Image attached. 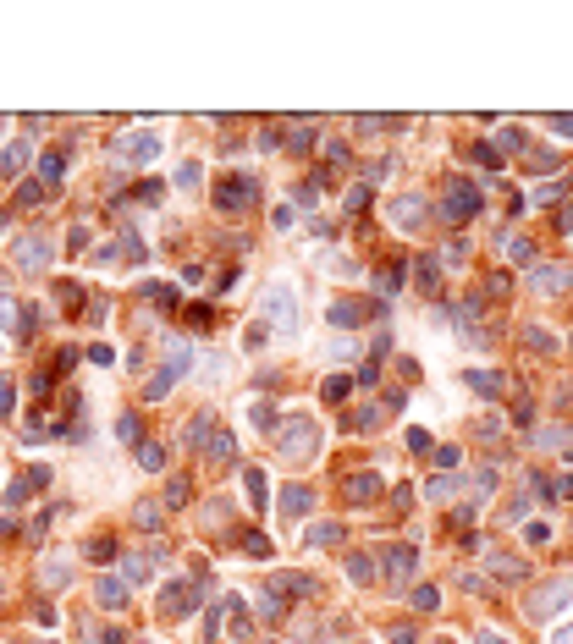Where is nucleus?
<instances>
[{
  "label": "nucleus",
  "instance_id": "6",
  "mask_svg": "<svg viewBox=\"0 0 573 644\" xmlns=\"http://www.w3.org/2000/svg\"><path fill=\"white\" fill-rule=\"evenodd\" d=\"M259 199V182L254 176H226V182L215 187V204L226 209V215H232V209H248Z\"/></svg>",
  "mask_w": 573,
  "mask_h": 644
},
{
  "label": "nucleus",
  "instance_id": "47",
  "mask_svg": "<svg viewBox=\"0 0 573 644\" xmlns=\"http://www.w3.org/2000/svg\"><path fill=\"white\" fill-rule=\"evenodd\" d=\"M408 446H414V452H430L436 440H430V430H419V424H414V430H408Z\"/></svg>",
  "mask_w": 573,
  "mask_h": 644
},
{
  "label": "nucleus",
  "instance_id": "29",
  "mask_svg": "<svg viewBox=\"0 0 573 644\" xmlns=\"http://www.w3.org/2000/svg\"><path fill=\"white\" fill-rule=\"evenodd\" d=\"M116 436L127 440V446H138V436H144V424H138V413H122V418H116Z\"/></svg>",
  "mask_w": 573,
  "mask_h": 644
},
{
  "label": "nucleus",
  "instance_id": "45",
  "mask_svg": "<svg viewBox=\"0 0 573 644\" xmlns=\"http://www.w3.org/2000/svg\"><path fill=\"white\" fill-rule=\"evenodd\" d=\"M122 248L132 253V265H144V243H138V231H122Z\"/></svg>",
  "mask_w": 573,
  "mask_h": 644
},
{
  "label": "nucleus",
  "instance_id": "10",
  "mask_svg": "<svg viewBox=\"0 0 573 644\" xmlns=\"http://www.w3.org/2000/svg\"><path fill=\"white\" fill-rule=\"evenodd\" d=\"M391 226H397V231H419V226H425V199H414V193L391 199Z\"/></svg>",
  "mask_w": 573,
  "mask_h": 644
},
{
  "label": "nucleus",
  "instance_id": "22",
  "mask_svg": "<svg viewBox=\"0 0 573 644\" xmlns=\"http://www.w3.org/2000/svg\"><path fill=\"white\" fill-rule=\"evenodd\" d=\"M243 490L254 501V512H265V474H259V468H243Z\"/></svg>",
  "mask_w": 573,
  "mask_h": 644
},
{
  "label": "nucleus",
  "instance_id": "2",
  "mask_svg": "<svg viewBox=\"0 0 573 644\" xmlns=\"http://www.w3.org/2000/svg\"><path fill=\"white\" fill-rule=\"evenodd\" d=\"M259 314H265L281 336H298V292L287 287V281H270V287L259 292Z\"/></svg>",
  "mask_w": 573,
  "mask_h": 644
},
{
  "label": "nucleus",
  "instance_id": "14",
  "mask_svg": "<svg viewBox=\"0 0 573 644\" xmlns=\"http://www.w3.org/2000/svg\"><path fill=\"white\" fill-rule=\"evenodd\" d=\"M463 386H468V391H480V396H502V391H508V374H496V369H468Z\"/></svg>",
  "mask_w": 573,
  "mask_h": 644
},
{
  "label": "nucleus",
  "instance_id": "39",
  "mask_svg": "<svg viewBox=\"0 0 573 644\" xmlns=\"http://www.w3.org/2000/svg\"><path fill=\"white\" fill-rule=\"evenodd\" d=\"M149 303H154V309H171V303H177V287H166V281L149 287Z\"/></svg>",
  "mask_w": 573,
  "mask_h": 644
},
{
  "label": "nucleus",
  "instance_id": "15",
  "mask_svg": "<svg viewBox=\"0 0 573 644\" xmlns=\"http://www.w3.org/2000/svg\"><path fill=\"white\" fill-rule=\"evenodd\" d=\"M182 440H188L193 452H204V446L215 440V413H193V418H188V436H182Z\"/></svg>",
  "mask_w": 573,
  "mask_h": 644
},
{
  "label": "nucleus",
  "instance_id": "64",
  "mask_svg": "<svg viewBox=\"0 0 573 644\" xmlns=\"http://www.w3.org/2000/svg\"><path fill=\"white\" fill-rule=\"evenodd\" d=\"M562 496H573V474H568V485H562Z\"/></svg>",
  "mask_w": 573,
  "mask_h": 644
},
{
  "label": "nucleus",
  "instance_id": "51",
  "mask_svg": "<svg viewBox=\"0 0 573 644\" xmlns=\"http://www.w3.org/2000/svg\"><path fill=\"white\" fill-rule=\"evenodd\" d=\"M347 209H353V215H359V209H369V187H353V193H347Z\"/></svg>",
  "mask_w": 573,
  "mask_h": 644
},
{
  "label": "nucleus",
  "instance_id": "32",
  "mask_svg": "<svg viewBox=\"0 0 573 644\" xmlns=\"http://www.w3.org/2000/svg\"><path fill=\"white\" fill-rule=\"evenodd\" d=\"M414 281H419V292H436V287H441V270H436L430 259H419V270H414Z\"/></svg>",
  "mask_w": 573,
  "mask_h": 644
},
{
  "label": "nucleus",
  "instance_id": "8",
  "mask_svg": "<svg viewBox=\"0 0 573 644\" xmlns=\"http://www.w3.org/2000/svg\"><path fill=\"white\" fill-rule=\"evenodd\" d=\"M17 265L22 270H44V265H50V237H44V231L17 237Z\"/></svg>",
  "mask_w": 573,
  "mask_h": 644
},
{
  "label": "nucleus",
  "instance_id": "56",
  "mask_svg": "<svg viewBox=\"0 0 573 644\" xmlns=\"http://www.w3.org/2000/svg\"><path fill=\"white\" fill-rule=\"evenodd\" d=\"M33 199H44V187H39V182H22V193H17V204H33Z\"/></svg>",
  "mask_w": 573,
  "mask_h": 644
},
{
  "label": "nucleus",
  "instance_id": "36",
  "mask_svg": "<svg viewBox=\"0 0 573 644\" xmlns=\"http://www.w3.org/2000/svg\"><path fill=\"white\" fill-rule=\"evenodd\" d=\"M243 551H248V556H270V540H265L259 529H248V534H243Z\"/></svg>",
  "mask_w": 573,
  "mask_h": 644
},
{
  "label": "nucleus",
  "instance_id": "18",
  "mask_svg": "<svg viewBox=\"0 0 573 644\" xmlns=\"http://www.w3.org/2000/svg\"><path fill=\"white\" fill-rule=\"evenodd\" d=\"M347 391H353L347 374H325V380H320V402H347Z\"/></svg>",
  "mask_w": 573,
  "mask_h": 644
},
{
  "label": "nucleus",
  "instance_id": "1",
  "mask_svg": "<svg viewBox=\"0 0 573 644\" xmlns=\"http://www.w3.org/2000/svg\"><path fill=\"white\" fill-rule=\"evenodd\" d=\"M193 369V353H188V342H166V364L149 374V386H144V402H160V396H171V386L182 380V374Z\"/></svg>",
  "mask_w": 573,
  "mask_h": 644
},
{
  "label": "nucleus",
  "instance_id": "26",
  "mask_svg": "<svg viewBox=\"0 0 573 644\" xmlns=\"http://www.w3.org/2000/svg\"><path fill=\"white\" fill-rule=\"evenodd\" d=\"M237 452V436H226V430H221V436L210 440V446H204V458H215V463H226Z\"/></svg>",
  "mask_w": 573,
  "mask_h": 644
},
{
  "label": "nucleus",
  "instance_id": "31",
  "mask_svg": "<svg viewBox=\"0 0 573 644\" xmlns=\"http://www.w3.org/2000/svg\"><path fill=\"white\" fill-rule=\"evenodd\" d=\"M403 275H408V270H403V265H386V270H381V275H375V287H381V292H386V297H391V292L403 287Z\"/></svg>",
  "mask_w": 573,
  "mask_h": 644
},
{
  "label": "nucleus",
  "instance_id": "7",
  "mask_svg": "<svg viewBox=\"0 0 573 644\" xmlns=\"http://www.w3.org/2000/svg\"><path fill=\"white\" fill-rule=\"evenodd\" d=\"M110 149H116L122 160H138V166H144V160H154V154H160V132H122Z\"/></svg>",
  "mask_w": 573,
  "mask_h": 644
},
{
  "label": "nucleus",
  "instance_id": "25",
  "mask_svg": "<svg viewBox=\"0 0 573 644\" xmlns=\"http://www.w3.org/2000/svg\"><path fill=\"white\" fill-rule=\"evenodd\" d=\"M138 463H144L149 474H154V468H166V446H154V440H138Z\"/></svg>",
  "mask_w": 573,
  "mask_h": 644
},
{
  "label": "nucleus",
  "instance_id": "23",
  "mask_svg": "<svg viewBox=\"0 0 573 644\" xmlns=\"http://www.w3.org/2000/svg\"><path fill=\"white\" fill-rule=\"evenodd\" d=\"M490 573H496V579H524V561H512V556H502V551H490Z\"/></svg>",
  "mask_w": 573,
  "mask_h": 644
},
{
  "label": "nucleus",
  "instance_id": "58",
  "mask_svg": "<svg viewBox=\"0 0 573 644\" xmlns=\"http://www.w3.org/2000/svg\"><path fill=\"white\" fill-rule=\"evenodd\" d=\"M375 418H381V413H375V408H359V413H353V430H369Z\"/></svg>",
  "mask_w": 573,
  "mask_h": 644
},
{
  "label": "nucleus",
  "instance_id": "5",
  "mask_svg": "<svg viewBox=\"0 0 573 644\" xmlns=\"http://www.w3.org/2000/svg\"><path fill=\"white\" fill-rule=\"evenodd\" d=\"M369 314H386V303H359V297H337V303H325V320H331L337 331H353V325H364Z\"/></svg>",
  "mask_w": 573,
  "mask_h": 644
},
{
  "label": "nucleus",
  "instance_id": "42",
  "mask_svg": "<svg viewBox=\"0 0 573 644\" xmlns=\"http://www.w3.org/2000/svg\"><path fill=\"white\" fill-rule=\"evenodd\" d=\"M530 144V138H524V132H518V127H502V149H508V154H518V149Z\"/></svg>",
  "mask_w": 573,
  "mask_h": 644
},
{
  "label": "nucleus",
  "instance_id": "27",
  "mask_svg": "<svg viewBox=\"0 0 573 644\" xmlns=\"http://www.w3.org/2000/svg\"><path fill=\"white\" fill-rule=\"evenodd\" d=\"M33 490H39V485H33V479L22 474V479H17V485H6V507H22V501L33 496Z\"/></svg>",
  "mask_w": 573,
  "mask_h": 644
},
{
  "label": "nucleus",
  "instance_id": "19",
  "mask_svg": "<svg viewBox=\"0 0 573 644\" xmlns=\"http://www.w3.org/2000/svg\"><path fill=\"white\" fill-rule=\"evenodd\" d=\"M39 176H44L50 187H56V182L66 176V154H61V149H44V160H39Z\"/></svg>",
  "mask_w": 573,
  "mask_h": 644
},
{
  "label": "nucleus",
  "instance_id": "63",
  "mask_svg": "<svg viewBox=\"0 0 573 644\" xmlns=\"http://www.w3.org/2000/svg\"><path fill=\"white\" fill-rule=\"evenodd\" d=\"M474 644H508V639H502V633H490V628H485V633H480V639H474Z\"/></svg>",
  "mask_w": 573,
  "mask_h": 644
},
{
  "label": "nucleus",
  "instance_id": "37",
  "mask_svg": "<svg viewBox=\"0 0 573 644\" xmlns=\"http://www.w3.org/2000/svg\"><path fill=\"white\" fill-rule=\"evenodd\" d=\"M452 490H458V474H436V479H430V496H436V501H446Z\"/></svg>",
  "mask_w": 573,
  "mask_h": 644
},
{
  "label": "nucleus",
  "instance_id": "20",
  "mask_svg": "<svg viewBox=\"0 0 573 644\" xmlns=\"http://www.w3.org/2000/svg\"><path fill=\"white\" fill-rule=\"evenodd\" d=\"M94 595H100V606H110V611H116V606H127V584H122V579H100V589H94Z\"/></svg>",
  "mask_w": 573,
  "mask_h": 644
},
{
  "label": "nucleus",
  "instance_id": "33",
  "mask_svg": "<svg viewBox=\"0 0 573 644\" xmlns=\"http://www.w3.org/2000/svg\"><path fill=\"white\" fill-rule=\"evenodd\" d=\"M66 579H72V567H66L61 556H50V561H44V584H50V589H56V584H66Z\"/></svg>",
  "mask_w": 573,
  "mask_h": 644
},
{
  "label": "nucleus",
  "instance_id": "59",
  "mask_svg": "<svg viewBox=\"0 0 573 644\" xmlns=\"http://www.w3.org/2000/svg\"><path fill=\"white\" fill-rule=\"evenodd\" d=\"M436 463H441V474H446V468H458V446H441V452H436Z\"/></svg>",
  "mask_w": 573,
  "mask_h": 644
},
{
  "label": "nucleus",
  "instance_id": "48",
  "mask_svg": "<svg viewBox=\"0 0 573 644\" xmlns=\"http://www.w3.org/2000/svg\"><path fill=\"white\" fill-rule=\"evenodd\" d=\"M56 297H61L66 309H72V303H78V297H83V287H78V281H61V287H56Z\"/></svg>",
  "mask_w": 573,
  "mask_h": 644
},
{
  "label": "nucleus",
  "instance_id": "54",
  "mask_svg": "<svg viewBox=\"0 0 573 644\" xmlns=\"http://www.w3.org/2000/svg\"><path fill=\"white\" fill-rule=\"evenodd\" d=\"M270 221H276V226H281V231H293V226H298V215H293V204H281V209H276V215H270Z\"/></svg>",
  "mask_w": 573,
  "mask_h": 644
},
{
  "label": "nucleus",
  "instance_id": "17",
  "mask_svg": "<svg viewBox=\"0 0 573 644\" xmlns=\"http://www.w3.org/2000/svg\"><path fill=\"white\" fill-rule=\"evenodd\" d=\"M530 281H535V292H568V281H573V275L562 270V265H540V270H535Z\"/></svg>",
  "mask_w": 573,
  "mask_h": 644
},
{
  "label": "nucleus",
  "instance_id": "57",
  "mask_svg": "<svg viewBox=\"0 0 573 644\" xmlns=\"http://www.w3.org/2000/svg\"><path fill=\"white\" fill-rule=\"evenodd\" d=\"M88 556H94V561H105V556H116V545H110V540H94V545H88Z\"/></svg>",
  "mask_w": 573,
  "mask_h": 644
},
{
  "label": "nucleus",
  "instance_id": "61",
  "mask_svg": "<svg viewBox=\"0 0 573 644\" xmlns=\"http://www.w3.org/2000/svg\"><path fill=\"white\" fill-rule=\"evenodd\" d=\"M552 132L557 138H573V116H552Z\"/></svg>",
  "mask_w": 573,
  "mask_h": 644
},
{
  "label": "nucleus",
  "instance_id": "60",
  "mask_svg": "<svg viewBox=\"0 0 573 644\" xmlns=\"http://www.w3.org/2000/svg\"><path fill=\"white\" fill-rule=\"evenodd\" d=\"M127 579H132V584H144V579H149V561L132 556V561H127Z\"/></svg>",
  "mask_w": 573,
  "mask_h": 644
},
{
  "label": "nucleus",
  "instance_id": "3",
  "mask_svg": "<svg viewBox=\"0 0 573 644\" xmlns=\"http://www.w3.org/2000/svg\"><path fill=\"white\" fill-rule=\"evenodd\" d=\"M276 452L287 463H309L320 452V430H315V418H287V424H281V436H276Z\"/></svg>",
  "mask_w": 573,
  "mask_h": 644
},
{
  "label": "nucleus",
  "instance_id": "49",
  "mask_svg": "<svg viewBox=\"0 0 573 644\" xmlns=\"http://www.w3.org/2000/svg\"><path fill=\"white\" fill-rule=\"evenodd\" d=\"M436 601H441V595H436L430 584H425V589H414V606H419V611H436Z\"/></svg>",
  "mask_w": 573,
  "mask_h": 644
},
{
  "label": "nucleus",
  "instance_id": "13",
  "mask_svg": "<svg viewBox=\"0 0 573 644\" xmlns=\"http://www.w3.org/2000/svg\"><path fill=\"white\" fill-rule=\"evenodd\" d=\"M381 561H386V573H391V579H408V573H414V561H419V551H414V545H386Z\"/></svg>",
  "mask_w": 573,
  "mask_h": 644
},
{
  "label": "nucleus",
  "instance_id": "52",
  "mask_svg": "<svg viewBox=\"0 0 573 644\" xmlns=\"http://www.w3.org/2000/svg\"><path fill=\"white\" fill-rule=\"evenodd\" d=\"M325 265H331V270H337V275H359V265H353L347 253H337V259H325Z\"/></svg>",
  "mask_w": 573,
  "mask_h": 644
},
{
  "label": "nucleus",
  "instance_id": "62",
  "mask_svg": "<svg viewBox=\"0 0 573 644\" xmlns=\"http://www.w3.org/2000/svg\"><path fill=\"white\" fill-rule=\"evenodd\" d=\"M552 644H573V623H568V628H557V633H552Z\"/></svg>",
  "mask_w": 573,
  "mask_h": 644
},
{
  "label": "nucleus",
  "instance_id": "30",
  "mask_svg": "<svg viewBox=\"0 0 573 644\" xmlns=\"http://www.w3.org/2000/svg\"><path fill=\"white\" fill-rule=\"evenodd\" d=\"M342 540V523H315L309 529V545H337Z\"/></svg>",
  "mask_w": 573,
  "mask_h": 644
},
{
  "label": "nucleus",
  "instance_id": "43",
  "mask_svg": "<svg viewBox=\"0 0 573 644\" xmlns=\"http://www.w3.org/2000/svg\"><path fill=\"white\" fill-rule=\"evenodd\" d=\"M474 160H480V166H485V171H502V154H496V149H490V144H480V149H474Z\"/></svg>",
  "mask_w": 573,
  "mask_h": 644
},
{
  "label": "nucleus",
  "instance_id": "50",
  "mask_svg": "<svg viewBox=\"0 0 573 644\" xmlns=\"http://www.w3.org/2000/svg\"><path fill=\"white\" fill-rule=\"evenodd\" d=\"M325 160H331V166H347L353 154H347V144H325Z\"/></svg>",
  "mask_w": 573,
  "mask_h": 644
},
{
  "label": "nucleus",
  "instance_id": "28",
  "mask_svg": "<svg viewBox=\"0 0 573 644\" xmlns=\"http://www.w3.org/2000/svg\"><path fill=\"white\" fill-rule=\"evenodd\" d=\"M315 127H293V132H287V149H293V154H303V149H315Z\"/></svg>",
  "mask_w": 573,
  "mask_h": 644
},
{
  "label": "nucleus",
  "instance_id": "35",
  "mask_svg": "<svg viewBox=\"0 0 573 644\" xmlns=\"http://www.w3.org/2000/svg\"><path fill=\"white\" fill-rule=\"evenodd\" d=\"M524 342H530L535 353H552V347H557V336H546L540 325H530V331H524Z\"/></svg>",
  "mask_w": 573,
  "mask_h": 644
},
{
  "label": "nucleus",
  "instance_id": "9",
  "mask_svg": "<svg viewBox=\"0 0 573 644\" xmlns=\"http://www.w3.org/2000/svg\"><path fill=\"white\" fill-rule=\"evenodd\" d=\"M568 601H573V579H557V584H546V589L535 595L530 617H557V606H568Z\"/></svg>",
  "mask_w": 573,
  "mask_h": 644
},
{
  "label": "nucleus",
  "instance_id": "11",
  "mask_svg": "<svg viewBox=\"0 0 573 644\" xmlns=\"http://www.w3.org/2000/svg\"><path fill=\"white\" fill-rule=\"evenodd\" d=\"M199 589H204V579H193V589H188V584H166V589H160V611H166V617H182Z\"/></svg>",
  "mask_w": 573,
  "mask_h": 644
},
{
  "label": "nucleus",
  "instance_id": "24",
  "mask_svg": "<svg viewBox=\"0 0 573 644\" xmlns=\"http://www.w3.org/2000/svg\"><path fill=\"white\" fill-rule=\"evenodd\" d=\"M502 253H508L512 265H524V259H530V253H535V243H530V237H518V231H512V237H502Z\"/></svg>",
  "mask_w": 573,
  "mask_h": 644
},
{
  "label": "nucleus",
  "instance_id": "55",
  "mask_svg": "<svg viewBox=\"0 0 573 644\" xmlns=\"http://www.w3.org/2000/svg\"><path fill=\"white\" fill-rule=\"evenodd\" d=\"M524 534H530V545H546V540H552V529H546V523H530Z\"/></svg>",
  "mask_w": 573,
  "mask_h": 644
},
{
  "label": "nucleus",
  "instance_id": "38",
  "mask_svg": "<svg viewBox=\"0 0 573 644\" xmlns=\"http://www.w3.org/2000/svg\"><path fill=\"white\" fill-rule=\"evenodd\" d=\"M0 331H22V314L11 309V297H0Z\"/></svg>",
  "mask_w": 573,
  "mask_h": 644
},
{
  "label": "nucleus",
  "instance_id": "34",
  "mask_svg": "<svg viewBox=\"0 0 573 644\" xmlns=\"http://www.w3.org/2000/svg\"><path fill=\"white\" fill-rule=\"evenodd\" d=\"M347 579H353V584H369V579H375L369 556H347Z\"/></svg>",
  "mask_w": 573,
  "mask_h": 644
},
{
  "label": "nucleus",
  "instance_id": "44",
  "mask_svg": "<svg viewBox=\"0 0 573 644\" xmlns=\"http://www.w3.org/2000/svg\"><path fill=\"white\" fill-rule=\"evenodd\" d=\"M11 391H17V386H11V380H0V418H11V408H17V396H11Z\"/></svg>",
  "mask_w": 573,
  "mask_h": 644
},
{
  "label": "nucleus",
  "instance_id": "21",
  "mask_svg": "<svg viewBox=\"0 0 573 644\" xmlns=\"http://www.w3.org/2000/svg\"><path fill=\"white\" fill-rule=\"evenodd\" d=\"M22 171H28V144H11L0 154V176H22Z\"/></svg>",
  "mask_w": 573,
  "mask_h": 644
},
{
  "label": "nucleus",
  "instance_id": "46",
  "mask_svg": "<svg viewBox=\"0 0 573 644\" xmlns=\"http://www.w3.org/2000/svg\"><path fill=\"white\" fill-rule=\"evenodd\" d=\"M535 199H540V204H557V199H562V182H540V187H535Z\"/></svg>",
  "mask_w": 573,
  "mask_h": 644
},
{
  "label": "nucleus",
  "instance_id": "4",
  "mask_svg": "<svg viewBox=\"0 0 573 644\" xmlns=\"http://www.w3.org/2000/svg\"><path fill=\"white\" fill-rule=\"evenodd\" d=\"M441 215L446 221H474V215H480V187L463 182V176H452L446 193H441Z\"/></svg>",
  "mask_w": 573,
  "mask_h": 644
},
{
  "label": "nucleus",
  "instance_id": "16",
  "mask_svg": "<svg viewBox=\"0 0 573 644\" xmlns=\"http://www.w3.org/2000/svg\"><path fill=\"white\" fill-rule=\"evenodd\" d=\"M375 496H381V479L369 474V468L347 474V501H375Z\"/></svg>",
  "mask_w": 573,
  "mask_h": 644
},
{
  "label": "nucleus",
  "instance_id": "41",
  "mask_svg": "<svg viewBox=\"0 0 573 644\" xmlns=\"http://www.w3.org/2000/svg\"><path fill=\"white\" fill-rule=\"evenodd\" d=\"M441 259H446V265H463V259H468V243H463V237H452V243H446V253H441Z\"/></svg>",
  "mask_w": 573,
  "mask_h": 644
},
{
  "label": "nucleus",
  "instance_id": "12",
  "mask_svg": "<svg viewBox=\"0 0 573 644\" xmlns=\"http://www.w3.org/2000/svg\"><path fill=\"white\" fill-rule=\"evenodd\" d=\"M309 507H315V490H309V485H287V490H281V501H276L281 518H303Z\"/></svg>",
  "mask_w": 573,
  "mask_h": 644
},
{
  "label": "nucleus",
  "instance_id": "53",
  "mask_svg": "<svg viewBox=\"0 0 573 644\" xmlns=\"http://www.w3.org/2000/svg\"><path fill=\"white\" fill-rule=\"evenodd\" d=\"M221 611H226V606H215V611H204V639H215V633H221Z\"/></svg>",
  "mask_w": 573,
  "mask_h": 644
},
{
  "label": "nucleus",
  "instance_id": "40",
  "mask_svg": "<svg viewBox=\"0 0 573 644\" xmlns=\"http://www.w3.org/2000/svg\"><path fill=\"white\" fill-rule=\"evenodd\" d=\"M188 496H193V485H188V479H171V485H166V501H171V507H182Z\"/></svg>",
  "mask_w": 573,
  "mask_h": 644
}]
</instances>
